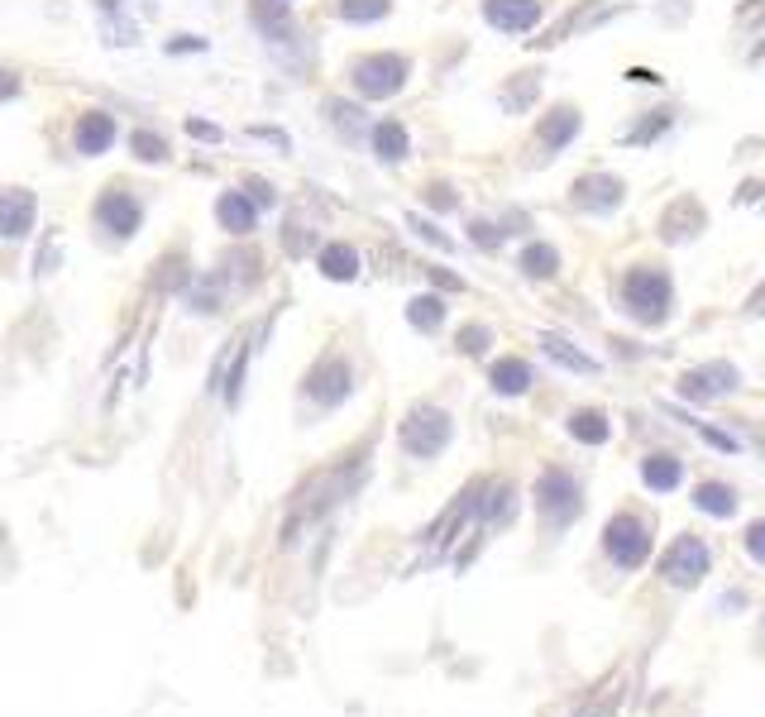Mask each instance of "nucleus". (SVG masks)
Segmentation results:
<instances>
[{
    "mask_svg": "<svg viewBox=\"0 0 765 717\" xmlns=\"http://www.w3.org/2000/svg\"><path fill=\"white\" fill-rule=\"evenodd\" d=\"M531 101H536V72H517V82L503 91V110L507 115H522Z\"/></svg>",
    "mask_w": 765,
    "mask_h": 717,
    "instance_id": "a878e982",
    "label": "nucleus"
},
{
    "mask_svg": "<svg viewBox=\"0 0 765 717\" xmlns=\"http://www.w3.org/2000/svg\"><path fill=\"white\" fill-rule=\"evenodd\" d=\"M746 555L765 565V522H751V526H746Z\"/></svg>",
    "mask_w": 765,
    "mask_h": 717,
    "instance_id": "473e14b6",
    "label": "nucleus"
},
{
    "mask_svg": "<svg viewBox=\"0 0 765 717\" xmlns=\"http://www.w3.org/2000/svg\"><path fill=\"white\" fill-rule=\"evenodd\" d=\"M20 82H15V72H0V96H15Z\"/></svg>",
    "mask_w": 765,
    "mask_h": 717,
    "instance_id": "a19ab883",
    "label": "nucleus"
},
{
    "mask_svg": "<svg viewBox=\"0 0 765 717\" xmlns=\"http://www.w3.org/2000/svg\"><path fill=\"white\" fill-rule=\"evenodd\" d=\"M134 153L144 158V163H163L168 158V144L158 139V134H149V130H139L134 134Z\"/></svg>",
    "mask_w": 765,
    "mask_h": 717,
    "instance_id": "c85d7f7f",
    "label": "nucleus"
},
{
    "mask_svg": "<svg viewBox=\"0 0 765 717\" xmlns=\"http://www.w3.org/2000/svg\"><path fill=\"white\" fill-rule=\"evenodd\" d=\"M29 225H34V196L20 192V187L0 192V235H5V239H20Z\"/></svg>",
    "mask_w": 765,
    "mask_h": 717,
    "instance_id": "ddd939ff",
    "label": "nucleus"
},
{
    "mask_svg": "<svg viewBox=\"0 0 765 717\" xmlns=\"http://www.w3.org/2000/svg\"><path fill=\"white\" fill-rule=\"evenodd\" d=\"M546 15V0H483V20L498 34H526Z\"/></svg>",
    "mask_w": 765,
    "mask_h": 717,
    "instance_id": "6e6552de",
    "label": "nucleus"
},
{
    "mask_svg": "<svg viewBox=\"0 0 765 717\" xmlns=\"http://www.w3.org/2000/svg\"><path fill=\"white\" fill-rule=\"evenodd\" d=\"M488 345H493V330L488 326H464L459 330V354H483Z\"/></svg>",
    "mask_w": 765,
    "mask_h": 717,
    "instance_id": "c756f323",
    "label": "nucleus"
},
{
    "mask_svg": "<svg viewBox=\"0 0 765 717\" xmlns=\"http://www.w3.org/2000/svg\"><path fill=\"white\" fill-rule=\"evenodd\" d=\"M670 302H675V287H670V278L660 268H651V263L627 268V278H622V306H627L632 321H641V326H665L670 321Z\"/></svg>",
    "mask_w": 765,
    "mask_h": 717,
    "instance_id": "f257e3e1",
    "label": "nucleus"
},
{
    "mask_svg": "<svg viewBox=\"0 0 765 717\" xmlns=\"http://www.w3.org/2000/svg\"><path fill=\"white\" fill-rule=\"evenodd\" d=\"M407 230H412L416 239H426V244H436L440 254H450V249H455V239H450V235H440V230H436V225H431V220H426V216H407Z\"/></svg>",
    "mask_w": 765,
    "mask_h": 717,
    "instance_id": "cd10ccee",
    "label": "nucleus"
},
{
    "mask_svg": "<svg viewBox=\"0 0 765 717\" xmlns=\"http://www.w3.org/2000/svg\"><path fill=\"white\" fill-rule=\"evenodd\" d=\"M354 392V373L345 359H321L316 369H311V378H306V397H316L321 407H335V402H345Z\"/></svg>",
    "mask_w": 765,
    "mask_h": 717,
    "instance_id": "1a4fd4ad",
    "label": "nucleus"
},
{
    "mask_svg": "<svg viewBox=\"0 0 765 717\" xmlns=\"http://www.w3.org/2000/svg\"><path fill=\"white\" fill-rule=\"evenodd\" d=\"M120 5H125V0H101V10H120Z\"/></svg>",
    "mask_w": 765,
    "mask_h": 717,
    "instance_id": "37998d69",
    "label": "nucleus"
},
{
    "mask_svg": "<svg viewBox=\"0 0 765 717\" xmlns=\"http://www.w3.org/2000/svg\"><path fill=\"white\" fill-rule=\"evenodd\" d=\"M694 507L708 512V517H732V512H737V493H732L727 483H699V488H694Z\"/></svg>",
    "mask_w": 765,
    "mask_h": 717,
    "instance_id": "4be33fe9",
    "label": "nucleus"
},
{
    "mask_svg": "<svg viewBox=\"0 0 765 717\" xmlns=\"http://www.w3.org/2000/svg\"><path fill=\"white\" fill-rule=\"evenodd\" d=\"M407 321H412L421 335H431V330L445 326V302H440L436 292H431V297H412V302H407Z\"/></svg>",
    "mask_w": 765,
    "mask_h": 717,
    "instance_id": "5701e85b",
    "label": "nucleus"
},
{
    "mask_svg": "<svg viewBox=\"0 0 765 717\" xmlns=\"http://www.w3.org/2000/svg\"><path fill=\"white\" fill-rule=\"evenodd\" d=\"M665 130H670V115H665V110H651V120H646L641 130L627 134V144H651V139H656V134H665Z\"/></svg>",
    "mask_w": 765,
    "mask_h": 717,
    "instance_id": "2f4dec72",
    "label": "nucleus"
},
{
    "mask_svg": "<svg viewBox=\"0 0 765 717\" xmlns=\"http://www.w3.org/2000/svg\"><path fill=\"white\" fill-rule=\"evenodd\" d=\"M244 192H249V201H254V206H273V201H278V196H273V187H268V182H259V177H249V182H244Z\"/></svg>",
    "mask_w": 765,
    "mask_h": 717,
    "instance_id": "c9c22d12",
    "label": "nucleus"
},
{
    "mask_svg": "<svg viewBox=\"0 0 765 717\" xmlns=\"http://www.w3.org/2000/svg\"><path fill=\"white\" fill-rule=\"evenodd\" d=\"M579 125H584V115H579L574 106H555V110H550L546 120H541V134H536V139H541V149H546V158H555L560 149H569V144H574V134H579Z\"/></svg>",
    "mask_w": 765,
    "mask_h": 717,
    "instance_id": "f8f14e48",
    "label": "nucleus"
},
{
    "mask_svg": "<svg viewBox=\"0 0 765 717\" xmlns=\"http://www.w3.org/2000/svg\"><path fill=\"white\" fill-rule=\"evenodd\" d=\"M330 115H335V125H340V130L350 134H359L364 130V110H354V106H345V101H330Z\"/></svg>",
    "mask_w": 765,
    "mask_h": 717,
    "instance_id": "7c9ffc66",
    "label": "nucleus"
},
{
    "mask_svg": "<svg viewBox=\"0 0 765 717\" xmlns=\"http://www.w3.org/2000/svg\"><path fill=\"white\" fill-rule=\"evenodd\" d=\"M254 20L268 39H278V34H292V24H287V0H254Z\"/></svg>",
    "mask_w": 765,
    "mask_h": 717,
    "instance_id": "b1692460",
    "label": "nucleus"
},
{
    "mask_svg": "<svg viewBox=\"0 0 765 717\" xmlns=\"http://www.w3.org/2000/svg\"><path fill=\"white\" fill-rule=\"evenodd\" d=\"M469 235H474V244H479V249H498V230H493V225H488V220H469Z\"/></svg>",
    "mask_w": 765,
    "mask_h": 717,
    "instance_id": "72a5a7b5",
    "label": "nucleus"
},
{
    "mask_svg": "<svg viewBox=\"0 0 765 717\" xmlns=\"http://www.w3.org/2000/svg\"><path fill=\"white\" fill-rule=\"evenodd\" d=\"M187 134H197V139H220L216 125H206V120H187Z\"/></svg>",
    "mask_w": 765,
    "mask_h": 717,
    "instance_id": "58836bf2",
    "label": "nucleus"
},
{
    "mask_svg": "<svg viewBox=\"0 0 765 717\" xmlns=\"http://www.w3.org/2000/svg\"><path fill=\"white\" fill-rule=\"evenodd\" d=\"M431 278H436V283L445 287V292H459V287H464V278H455V273H445V268H431Z\"/></svg>",
    "mask_w": 765,
    "mask_h": 717,
    "instance_id": "4c0bfd02",
    "label": "nucleus"
},
{
    "mask_svg": "<svg viewBox=\"0 0 765 717\" xmlns=\"http://www.w3.org/2000/svg\"><path fill=\"white\" fill-rule=\"evenodd\" d=\"M569 435L584 440V445H603L612 431H608V421H603V412H574L569 416Z\"/></svg>",
    "mask_w": 765,
    "mask_h": 717,
    "instance_id": "393cba45",
    "label": "nucleus"
},
{
    "mask_svg": "<svg viewBox=\"0 0 765 717\" xmlns=\"http://www.w3.org/2000/svg\"><path fill=\"white\" fill-rule=\"evenodd\" d=\"M622 196H627V187H622V177H612V173H589V177L574 182V206H579V211H593V216L617 211Z\"/></svg>",
    "mask_w": 765,
    "mask_h": 717,
    "instance_id": "9d476101",
    "label": "nucleus"
},
{
    "mask_svg": "<svg viewBox=\"0 0 765 717\" xmlns=\"http://www.w3.org/2000/svg\"><path fill=\"white\" fill-rule=\"evenodd\" d=\"M168 48H173V53H187V48H206V44H201V39H187V34H182V39H177V44H168Z\"/></svg>",
    "mask_w": 765,
    "mask_h": 717,
    "instance_id": "79ce46f5",
    "label": "nucleus"
},
{
    "mask_svg": "<svg viewBox=\"0 0 765 717\" xmlns=\"http://www.w3.org/2000/svg\"><path fill=\"white\" fill-rule=\"evenodd\" d=\"M746 316H765V287L751 292V302H746Z\"/></svg>",
    "mask_w": 765,
    "mask_h": 717,
    "instance_id": "ea45409f",
    "label": "nucleus"
},
{
    "mask_svg": "<svg viewBox=\"0 0 765 717\" xmlns=\"http://www.w3.org/2000/svg\"><path fill=\"white\" fill-rule=\"evenodd\" d=\"M53 263H58V230L48 235V249L34 259V268H39V273H53Z\"/></svg>",
    "mask_w": 765,
    "mask_h": 717,
    "instance_id": "e433bc0d",
    "label": "nucleus"
},
{
    "mask_svg": "<svg viewBox=\"0 0 765 717\" xmlns=\"http://www.w3.org/2000/svg\"><path fill=\"white\" fill-rule=\"evenodd\" d=\"M316 268L326 273L330 283H354L359 278V254H354V244H326Z\"/></svg>",
    "mask_w": 765,
    "mask_h": 717,
    "instance_id": "a211bd4d",
    "label": "nucleus"
},
{
    "mask_svg": "<svg viewBox=\"0 0 765 717\" xmlns=\"http://www.w3.org/2000/svg\"><path fill=\"white\" fill-rule=\"evenodd\" d=\"M603 550H608L612 565L641 569V565H646V555H651V531H646V522H641V517L622 512V517H612L608 531H603Z\"/></svg>",
    "mask_w": 765,
    "mask_h": 717,
    "instance_id": "20e7f679",
    "label": "nucleus"
},
{
    "mask_svg": "<svg viewBox=\"0 0 765 717\" xmlns=\"http://www.w3.org/2000/svg\"><path fill=\"white\" fill-rule=\"evenodd\" d=\"M541 349H546V359H555V364H565L569 373H589V378H598L603 373V364L593 359V354H584V349H574L565 340V335H555V330H546L541 335Z\"/></svg>",
    "mask_w": 765,
    "mask_h": 717,
    "instance_id": "2eb2a0df",
    "label": "nucleus"
},
{
    "mask_svg": "<svg viewBox=\"0 0 765 717\" xmlns=\"http://www.w3.org/2000/svg\"><path fill=\"white\" fill-rule=\"evenodd\" d=\"M393 10V0H340V15L350 24H373Z\"/></svg>",
    "mask_w": 765,
    "mask_h": 717,
    "instance_id": "bb28decb",
    "label": "nucleus"
},
{
    "mask_svg": "<svg viewBox=\"0 0 765 717\" xmlns=\"http://www.w3.org/2000/svg\"><path fill=\"white\" fill-rule=\"evenodd\" d=\"M488 383H493V392H503V397H522L531 388V364H522V359H498L493 373H488Z\"/></svg>",
    "mask_w": 765,
    "mask_h": 717,
    "instance_id": "aec40b11",
    "label": "nucleus"
},
{
    "mask_svg": "<svg viewBox=\"0 0 765 717\" xmlns=\"http://www.w3.org/2000/svg\"><path fill=\"white\" fill-rule=\"evenodd\" d=\"M742 388V373L732 369L727 359H713V364H699V369H689L679 378V392L689 397V402H713L722 392H737Z\"/></svg>",
    "mask_w": 765,
    "mask_h": 717,
    "instance_id": "0eeeda50",
    "label": "nucleus"
},
{
    "mask_svg": "<svg viewBox=\"0 0 765 717\" xmlns=\"http://www.w3.org/2000/svg\"><path fill=\"white\" fill-rule=\"evenodd\" d=\"M216 220L230 230V235H249L259 225V206L249 201V192H225L216 201Z\"/></svg>",
    "mask_w": 765,
    "mask_h": 717,
    "instance_id": "4468645a",
    "label": "nucleus"
},
{
    "mask_svg": "<svg viewBox=\"0 0 765 717\" xmlns=\"http://www.w3.org/2000/svg\"><path fill=\"white\" fill-rule=\"evenodd\" d=\"M407 72H412V63L402 53H364L350 63V82L364 101H388L407 87Z\"/></svg>",
    "mask_w": 765,
    "mask_h": 717,
    "instance_id": "f03ea898",
    "label": "nucleus"
},
{
    "mask_svg": "<svg viewBox=\"0 0 765 717\" xmlns=\"http://www.w3.org/2000/svg\"><path fill=\"white\" fill-rule=\"evenodd\" d=\"M660 574L675 588H694L708 574V545L699 536H679L665 555H660Z\"/></svg>",
    "mask_w": 765,
    "mask_h": 717,
    "instance_id": "423d86ee",
    "label": "nucleus"
},
{
    "mask_svg": "<svg viewBox=\"0 0 765 717\" xmlns=\"http://www.w3.org/2000/svg\"><path fill=\"white\" fill-rule=\"evenodd\" d=\"M517 268H522L526 278H555L560 273V254H555V244H526L522 254H517Z\"/></svg>",
    "mask_w": 765,
    "mask_h": 717,
    "instance_id": "412c9836",
    "label": "nucleus"
},
{
    "mask_svg": "<svg viewBox=\"0 0 765 717\" xmlns=\"http://www.w3.org/2000/svg\"><path fill=\"white\" fill-rule=\"evenodd\" d=\"M96 220L106 225L110 235L130 239L134 230H139V220H144V206H139V201H134L125 187H110V192L96 201Z\"/></svg>",
    "mask_w": 765,
    "mask_h": 717,
    "instance_id": "9b49d317",
    "label": "nucleus"
},
{
    "mask_svg": "<svg viewBox=\"0 0 765 717\" xmlns=\"http://www.w3.org/2000/svg\"><path fill=\"white\" fill-rule=\"evenodd\" d=\"M536 502H541L546 526H569L579 517V507H584L579 483H574V474H565V469H546V474L536 478Z\"/></svg>",
    "mask_w": 765,
    "mask_h": 717,
    "instance_id": "39448f33",
    "label": "nucleus"
},
{
    "mask_svg": "<svg viewBox=\"0 0 765 717\" xmlns=\"http://www.w3.org/2000/svg\"><path fill=\"white\" fill-rule=\"evenodd\" d=\"M641 478H646L651 493H675L679 478H684V464L675 455H651V459H641Z\"/></svg>",
    "mask_w": 765,
    "mask_h": 717,
    "instance_id": "6ab92c4d",
    "label": "nucleus"
},
{
    "mask_svg": "<svg viewBox=\"0 0 765 717\" xmlns=\"http://www.w3.org/2000/svg\"><path fill=\"white\" fill-rule=\"evenodd\" d=\"M397 435H402V450L412 459H436L450 445L455 426H450V412H440V407H412Z\"/></svg>",
    "mask_w": 765,
    "mask_h": 717,
    "instance_id": "7ed1b4c3",
    "label": "nucleus"
},
{
    "mask_svg": "<svg viewBox=\"0 0 765 717\" xmlns=\"http://www.w3.org/2000/svg\"><path fill=\"white\" fill-rule=\"evenodd\" d=\"M115 144V120L101 115V110H91L77 120V153H106Z\"/></svg>",
    "mask_w": 765,
    "mask_h": 717,
    "instance_id": "dca6fc26",
    "label": "nucleus"
},
{
    "mask_svg": "<svg viewBox=\"0 0 765 717\" xmlns=\"http://www.w3.org/2000/svg\"><path fill=\"white\" fill-rule=\"evenodd\" d=\"M426 206H436V211H450V206H455V192H450L445 182H431V187H426Z\"/></svg>",
    "mask_w": 765,
    "mask_h": 717,
    "instance_id": "f704fd0d",
    "label": "nucleus"
},
{
    "mask_svg": "<svg viewBox=\"0 0 765 717\" xmlns=\"http://www.w3.org/2000/svg\"><path fill=\"white\" fill-rule=\"evenodd\" d=\"M373 153H378L383 163H402V158L412 153L407 125H397V120H378V125H373Z\"/></svg>",
    "mask_w": 765,
    "mask_h": 717,
    "instance_id": "f3484780",
    "label": "nucleus"
}]
</instances>
